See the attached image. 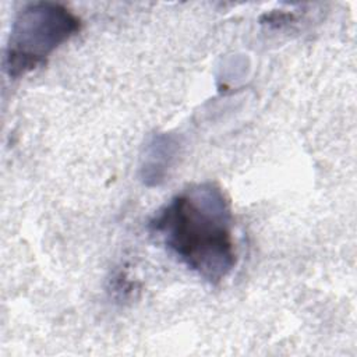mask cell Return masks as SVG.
I'll list each match as a JSON object with an SVG mask.
<instances>
[{
    "label": "cell",
    "instance_id": "6da1fadb",
    "mask_svg": "<svg viewBox=\"0 0 357 357\" xmlns=\"http://www.w3.org/2000/svg\"><path fill=\"white\" fill-rule=\"evenodd\" d=\"M148 229L185 268L211 284L220 283L236 266L230 204L213 183L174 195L153 215Z\"/></svg>",
    "mask_w": 357,
    "mask_h": 357
},
{
    "label": "cell",
    "instance_id": "7a4b0ae2",
    "mask_svg": "<svg viewBox=\"0 0 357 357\" xmlns=\"http://www.w3.org/2000/svg\"><path fill=\"white\" fill-rule=\"evenodd\" d=\"M81 28V21L57 3H32L15 17L4 56V67L17 78L45 64L61 43Z\"/></svg>",
    "mask_w": 357,
    "mask_h": 357
}]
</instances>
